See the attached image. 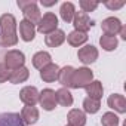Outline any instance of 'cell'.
I'll return each instance as SVG.
<instances>
[{"label": "cell", "mask_w": 126, "mask_h": 126, "mask_svg": "<svg viewBox=\"0 0 126 126\" xmlns=\"http://www.w3.org/2000/svg\"><path fill=\"white\" fill-rule=\"evenodd\" d=\"M16 27L18 22L12 14H3L0 16V46L11 47L18 43Z\"/></svg>", "instance_id": "cell-1"}, {"label": "cell", "mask_w": 126, "mask_h": 126, "mask_svg": "<svg viewBox=\"0 0 126 126\" xmlns=\"http://www.w3.org/2000/svg\"><path fill=\"white\" fill-rule=\"evenodd\" d=\"M18 8L22 11L25 21H28L34 27L39 24L42 14H40V9L37 6V2H34V0H18Z\"/></svg>", "instance_id": "cell-2"}, {"label": "cell", "mask_w": 126, "mask_h": 126, "mask_svg": "<svg viewBox=\"0 0 126 126\" xmlns=\"http://www.w3.org/2000/svg\"><path fill=\"white\" fill-rule=\"evenodd\" d=\"M92 80H94V73L91 68H88V67L74 68L73 76H71V89L86 88Z\"/></svg>", "instance_id": "cell-3"}, {"label": "cell", "mask_w": 126, "mask_h": 126, "mask_svg": "<svg viewBox=\"0 0 126 126\" xmlns=\"http://www.w3.org/2000/svg\"><path fill=\"white\" fill-rule=\"evenodd\" d=\"M3 59H5L3 64L8 67L9 71H14V70H16V68H21V67H24V64H25V55H24V52H21V50H18V49H11V50H8V52L5 53Z\"/></svg>", "instance_id": "cell-4"}, {"label": "cell", "mask_w": 126, "mask_h": 126, "mask_svg": "<svg viewBox=\"0 0 126 126\" xmlns=\"http://www.w3.org/2000/svg\"><path fill=\"white\" fill-rule=\"evenodd\" d=\"M56 28H58V16L53 12H46L40 18L36 31H39L40 34L46 36V34H50L52 31H55Z\"/></svg>", "instance_id": "cell-5"}, {"label": "cell", "mask_w": 126, "mask_h": 126, "mask_svg": "<svg viewBox=\"0 0 126 126\" xmlns=\"http://www.w3.org/2000/svg\"><path fill=\"white\" fill-rule=\"evenodd\" d=\"M98 55H99V52H98V49H96L94 45H85V46L80 47L79 52H77L79 61L82 62V64H85V65L94 64V62L98 59Z\"/></svg>", "instance_id": "cell-6"}, {"label": "cell", "mask_w": 126, "mask_h": 126, "mask_svg": "<svg viewBox=\"0 0 126 126\" xmlns=\"http://www.w3.org/2000/svg\"><path fill=\"white\" fill-rule=\"evenodd\" d=\"M39 104L43 110L46 111H52L56 108V96H55V91L50 88L43 89L42 92H39Z\"/></svg>", "instance_id": "cell-7"}, {"label": "cell", "mask_w": 126, "mask_h": 126, "mask_svg": "<svg viewBox=\"0 0 126 126\" xmlns=\"http://www.w3.org/2000/svg\"><path fill=\"white\" fill-rule=\"evenodd\" d=\"M122 27H123L122 21L116 16H108V18L102 19V22H101V28H102L104 34H107V36H117L120 33Z\"/></svg>", "instance_id": "cell-8"}, {"label": "cell", "mask_w": 126, "mask_h": 126, "mask_svg": "<svg viewBox=\"0 0 126 126\" xmlns=\"http://www.w3.org/2000/svg\"><path fill=\"white\" fill-rule=\"evenodd\" d=\"M71 22L74 25V30L76 31H82V33H88V30L94 25V22L89 18V15L85 14V12H82V11L74 14V18H73Z\"/></svg>", "instance_id": "cell-9"}, {"label": "cell", "mask_w": 126, "mask_h": 126, "mask_svg": "<svg viewBox=\"0 0 126 126\" xmlns=\"http://www.w3.org/2000/svg\"><path fill=\"white\" fill-rule=\"evenodd\" d=\"M19 99L30 107H34L39 102V91L36 86H25L19 92Z\"/></svg>", "instance_id": "cell-10"}, {"label": "cell", "mask_w": 126, "mask_h": 126, "mask_svg": "<svg viewBox=\"0 0 126 126\" xmlns=\"http://www.w3.org/2000/svg\"><path fill=\"white\" fill-rule=\"evenodd\" d=\"M58 74H59V65L55 62H50L40 70V79L46 83H52L58 80Z\"/></svg>", "instance_id": "cell-11"}, {"label": "cell", "mask_w": 126, "mask_h": 126, "mask_svg": "<svg viewBox=\"0 0 126 126\" xmlns=\"http://www.w3.org/2000/svg\"><path fill=\"white\" fill-rule=\"evenodd\" d=\"M107 104H108V107L111 110H114V111H117L120 114L126 113V98L123 95H120V94L110 95L108 99H107Z\"/></svg>", "instance_id": "cell-12"}, {"label": "cell", "mask_w": 126, "mask_h": 126, "mask_svg": "<svg viewBox=\"0 0 126 126\" xmlns=\"http://www.w3.org/2000/svg\"><path fill=\"white\" fill-rule=\"evenodd\" d=\"M65 33L62 31V30H59V28H56L55 31H52L50 34H46L45 36V43H46V46H49V47H58V46H61L62 43L65 42Z\"/></svg>", "instance_id": "cell-13"}, {"label": "cell", "mask_w": 126, "mask_h": 126, "mask_svg": "<svg viewBox=\"0 0 126 126\" xmlns=\"http://www.w3.org/2000/svg\"><path fill=\"white\" fill-rule=\"evenodd\" d=\"M19 37H21L22 42H27V43L34 40V37H36V27L33 24H30L28 21H25V19L19 21Z\"/></svg>", "instance_id": "cell-14"}, {"label": "cell", "mask_w": 126, "mask_h": 126, "mask_svg": "<svg viewBox=\"0 0 126 126\" xmlns=\"http://www.w3.org/2000/svg\"><path fill=\"white\" fill-rule=\"evenodd\" d=\"M67 120L70 126H85L86 125V114L79 108H71L67 114Z\"/></svg>", "instance_id": "cell-15"}, {"label": "cell", "mask_w": 126, "mask_h": 126, "mask_svg": "<svg viewBox=\"0 0 126 126\" xmlns=\"http://www.w3.org/2000/svg\"><path fill=\"white\" fill-rule=\"evenodd\" d=\"M31 61H33V67L34 68L42 70L45 65H47V64H50V62H52V56L46 50H39V52H36L33 55V59Z\"/></svg>", "instance_id": "cell-16"}, {"label": "cell", "mask_w": 126, "mask_h": 126, "mask_svg": "<svg viewBox=\"0 0 126 126\" xmlns=\"http://www.w3.org/2000/svg\"><path fill=\"white\" fill-rule=\"evenodd\" d=\"M21 119L24 122V125H34L37 123L39 120V110L36 107H30V105H25L22 110H21Z\"/></svg>", "instance_id": "cell-17"}, {"label": "cell", "mask_w": 126, "mask_h": 126, "mask_svg": "<svg viewBox=\"0 0 126 126\" xmlns=\"http://www.w3.org/2000/svg\"><path fill=\"white\" fill-rule=\"evenodd\" d=\"M0 126H24V122L18 113L0 114Z\"/></svg>", "instance_id": "cell-18"}, {"label": "cell", "mask_w": 126, "mask_h": 126, "mask_svg": "<svg viewBox=\"0 0 126 126\" xmlns=\"http://www.w3.org/2000/svg\"><path fill=\"white\" fill-rule=\"evenodd\" d=\"M55 96H56V104H61L62 107H71L73 105V95L70 92V89L67 88H59L58 91H55Z\"/></svg>", "instance_id": "cell-19"}, {"label": "cell", "mask_w": 126, "mask_h": 126, "mask_svg": "<svg viewBox=\"0 0 126 126\" xmlns=\"http://www.w3.org/2000/svg\"><path fill=\"white\" fill-rule=\"evenodd\" d=\"M88 33H82V31H76V30H73L67 37H65V40L68 42V45L70 46H73V47H80L82 45H85L86 42H88Z\"/></svg>", "instance_id": "cell-20"}, {"label": "cell", "mask_w": 126, "mask_h": 126, "mask_svg": "<svg viewBox=\"0 0 126 126\" xmlns=\"http://www.w3.org/2000/svg\"><path fill=\"white\" fill-rule=\"evenodd\" d=\"M85 91H86V94H88L89 98L98 99V101H101L102 94H104V88H102V83H101L99 80H92V82L85 88Z\"/></svg>", "instance_id": "cell-21"}, {"label": "cell", "mask_w": 126, "mask_h": 126, "mask_svg": "<svg viewBox=\"0 0 126 126\" xmlns=\"http://www.w3.org/2000/svg\"><path fill=\"white\" fill-rule=\"evenodd\" d=\"M73 71H74V67H71V65H65V67L59 68L58 82L62 85V88H67V89L71 88V76H73Z\"/></svg>", "instance_id": "cell-22"}, {"label": "cell", "mask_w": 126, "mask_h": 126, "mask_svg": "<svg viewBox=\"0 0 126 126\" xmlns=\"http://www.w3.org/2000/svg\"><path fill=\"white\" fill-rule=\"evenodd\" d=\"M28 77H30V71H28V68L24 65V67H21V68H16V70L11 71L9 82H11L12 85H18V83H24V82H27Z\"/></svg>", "instance_id": "cell-23"}, {"label": "cell", "mask_w": 126, "mask_h": 126, "mask_svg": "<svg viewBox=\"0 0 126 126\" xmlns=\"http://www.w3.org/2000/svg\"><path fill=\"white\" fill-rule=\"evenodd\" d=\"M74 14H76V8L71 2H64L59 8V15H61V19L64 22H71L73 18H74Z\"/></svg>", "instance_id": "cell-24"}, {"label": "cell", "mask_w": 126, "mask_h": 126, "mask_svg": "<svg viewBox=\"0 0 126 126\" xmlns=\"http://www.w3.org/2000/svg\"><path fill=\"white\" fill-rule=\"evenodd\" d=\"M99 45H101V47H102L104 50L111 52V50H114V49L117 47L119 40H117L116 36H107V34H102V36L99 37Z\"/></svg>", "instance_id": "cell-25"}, {"label": "cell", "mask_w": 126, "mask_h": 126, "mask_svg": "<svg viewBox=\"0 0 126 126\" xmlns=\"http://www.w3.org/2000/svg\"><path fill=\"white\" fill-rule=\"evenodd\" d=\"M101 108V101L98 99H92V98H85L83 99V111L85 113H89V114H95L98 113Z\"/></svg>", "instance_id": "cell-26"}, {"label": "cell", "mask_w": 126, "mask_h": 126, "mask_svg": "<svg viewBox=\"0 0 126 126\" xmlns=\"http://www.w3.org/2000/svg\"><path fill=\"white\" fill-rule=\"evenodd\" d=\"M119 123H120V119L113 111H107L101 117V125L102 126H119Z\"/></svg>", "instance_id": "cell-27"}, {"label": "cell", "mask_w": 126, "mask_h": 126, "mask_svg": "<svg viewBox=\"0 0 126 126\" xmlns=\"http://www.w3.org/2000/svg\"><path fill=\"white\" fill-rule=\"evenodd\" d=\"M80 9H82V12H85V14H88V12H94L98 6H99V3L98 2H91V0H80Z\"/></svg>", "instance_id": "cell-28"}, {"label": "cell", "mask_w": 126, "mask_h": 126, "mask_svg": "<svg viewBox=\"0 0 126 126\" xmlns=\"http://www.w3.org/2000/svg\"><path fill=\"white\" fill-rule=\"evenodd\" d=\"M104 6L108 8L110 11H117L120 8L125 6V0H119V2H114V0H107V2H104Z\"/></svg>", "instance_id": "cell-29"}, {"label": "cell", "mask_w": 126, "mask_h": 126, "mask_svg": "<svg viewBox=\"0 0 126 126\" xmlns=\"http://www.w3.org/2000/svg\"><path fill=\"white\" fill-rule=\"evenodd\" d=\"M9 76H11V71L8 70V67L3 64V62H0V83H5L9 80Z\"/></svg>", "instance_id": "cell-30"}, {"label": "cell", "mask_w": 126, "mask_h": 126, "mask_svg": "<svg viewBox=\"0 0 126 126\" xmlns=\"http://www.w3.org/2000/svg\"><path fill=\"white\" fill-rule=\"evenodd\" d=\"M119 34H120V37H122L123 40H126V27H125V25L122 27V30H120V33H119Z\"/></svg>", "instance_id": "cell-31"}, {"label": "cell", "mask_w": 126, "mask_h": 126, "mask_svg": "<svg viewBox=\"0 0 126 126\" xmlns=\"http://www.w3.org/2000/svg\"><path fill=\"white\" fill-rule=\"evenodd\" d=\"M42 5L43 6H53V5H56V0H52V2H43L42 0Z\"/></svg>", "instance_id": "cell-32"}, {"label": "cell", "mask_w": 126, "mask_h": 126, "mask_svg": "<svg viewBox=\"0 0 126 126\" xmlns=\"http://www.w3.org/2000/svg\"><path fill=\"white\" fill-rule=\"evenodd\" d=\"M65 126H70V125H65Z\"/></svg>", "instance_id": "cell-33"}]
</instances>
